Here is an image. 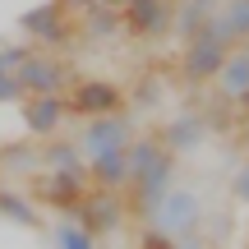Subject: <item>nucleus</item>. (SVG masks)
I'll return each instance as SVG.
<instances>
[{"label":"nucleus","mask_w":249,"mask_h":249,"mask_svg":"<svg viewBox=\"0 0 249 249\" xmlns=\"http://www.w3.org/2000/svg\"><path fill=\"white\" fill-rule=\"evenodd\" d=\"M176 176H180V157H176V152H161L139 180H129V189H124L129 213L139 217V222H152V213L161 208V198L176 189Z\"/></svg>","instance_id":"obj_1"},{"label":"nucleus","mask_w":249,"mask_h":249,"mask_svg":"<svg viewBox=\"0 0 249 249\" xmlns=\"http://www.w3.org/2000/svg\"><path fill=\"white\" fill-rule=\"evenodd\" d=\"M18 28H23V37L37 42L42 51L70 46L74 37H79V23H74V14L60 5V0H42V5L23 9V14H18Z\"/></svg>","instance_id":"obj_2"},{"label":"nucleus","mask_w":249,"mask_h":249,"mask_svg":"<svg viewBox=\"0 0 249 249\" xmlns=\"http://www.w3.org/2000/svg\"><path fill=\"white\" fill-rule=\"evenodd\" d=\"M88 171H37L33 185H28V194H33V203H42L46 213H65L74 217V208L83 203V194H88Z\"/></svg>","instance_id":"obj_3"},{"label":"nucleus","mask_w":249,"mask_h":249,"mask_svg":"<svg viewBox=\"0 0 249 249\" xmlns=\"http://www.w3.org/2000/svg\"><path fill=\"white\" fill-rule=\"evenodd\" d=\"M235 46H226L222 37H213L203 28L198 37H189L185 42V51H180V60H176V74H180V83L185 88H203L208 79H217V70L226 65V55H231Z\"/></svg>","instance_id":"obj_4"},{"label":"nucleus","mask_w":249,"mask_h":249,"mask_svg":"<svg viewBox=\"0 0 249 249\" xmlns=\"http://www.w3.org/2000/svg\"><path fill=\"white\" fill-rule=\"evenodd\" d=\"M65 102H70V116H79V120L116 116V111L129 107L124 88H120V83H111V79H74L70 88H65Z\"/></svg>","instance_id":"obj_5"},{"label":"nucleus","mask_w":249,"mask_h":249,"mask_svg":"<svg viewBox=\"0 0 249 249\" xmlns=\"http://www.w3.org/2000/svg\"><path fill=\"white\" fill-rule=\"evenodd\" d=\"M124 217H129V203H124L120 189H88L83 203L74 208V222H79L88 235H97V240H107L111 231H120Z\"/></svg>","instance_id":"obj_6"},{"label":"nucleus","mask_w":249,"mask_h":249,"mask_svg":"<svg viewBox=\"0 0 249 249\" xmlns=\"http://www.w3.org/2000/svg\"><path fill=\"white\" fill-rule=\"evenodd\" d=\"M152 226H161L176 245L180 240H194V231L203 226V203H198V194L176 185L166 198H161V208L152 213Z\"/></svg>","instance_id":"obj_7"},{"label":"nucleus","mask_w":249,"mask_h":249,"mask_svg":"<svg viewBox=\"0 0 249 249\" xmlns=\"http://www.w3.org/2000/svg\"><path fill=\"white\" fill-rule=\"evenodd\" d=\"M124 37L134 42H157V37L176 33V0H129L120 9Z\"/></svg>","instance_id":"obj_8"},{"label":"nucleus","mask_w":249,"mask_h":249,"mask_svg":"<svg viewBox=\"0 0 249 249\" xmlns=\"http://www.w3.org/2000/svg\"><path fill=\"white\" fill-rule=\"evenodd\" d=\"M134 139V120L129 111H116V116H97V120H83V134H79V148L83 157H111V152H124Z\"/></svg>","instance_id":"obj_9"},{"label":"nucleus","mask_w":249,"mask_h":249,"mask_svg":"<svg viewBox=\"0 0 249 249\" xmlns=\"http://www.w3.org/2000/svg\"><path fill=\"white\" fill-rule=\"evenodd\" d=\"M18 83H23L28 97L33 92H65L74 83V65L51 55V51H28L23 65H18Z\"/></svg>","instance_id":"obj_10"},{"label":"nucleus","mask_w":249,"mask_h":249,"mask_svg":"<svg viewBox=\"0 0 249 249\" xmlns=\"http://www.w3.org/2000/svg\"><path fill=\"white\" fill-rule=\"evenodd\" d=\"M18 116H23L28 139H55L70 120V102H65V92H33L18 102Z\"/></svg>","instance_id":"obj_11"},{"label":"nucleus","mask_w":249,"mask_h":249,"mask_svg":"<svg viewBox=\"0 0 249 249\" xmlns=\"http://www.w3.org/2000/svg\"><path fill=\"white\" fill-rule=\"evenodd\" d=\"M157 139H161V148L176 152V157L194 152L198 143L208 139V120H203V111H176V116H171V120L157 129Z\"/></svg>","instance_id":"obj_12"},{"label":"nucleus","mask_w":249,"mask_h":249,"mask_svg":"<svg viewBox=\"0 0 249 249\" xmlns=\"http://www.w3.org/2000/svg\"><path fill=\"white\" fill-rule=\"evenodd\" d=\"M208 33L222 37L226 46H245L249 42V0H222V9L208 23Z\"/></svg>","instance_id":"obj_13"},{"label":"nucleus","mask_w":249,"mask_h":249,"mask_svg":"<svg viewBox=\"0 0 249 249\" xmlns=\"http://www.w3.org/2000/svg\"><path fill=\"white\" fill-rule=\"evenodd\" d=\"M217 97H226L231 107H240V97L249 92V51L245 46H235L231 55H226V65L217 70Z\"/></svg>","instance_id":"obj_14"},{"label":"nucleus","mask_w":249,"mask_h":249,"mask_svg":"<svg viewBox=\"0 0 249 249\" xmlns=\"http://www.w3.org/2000/svg\"><path fill=\"white\" fill-rule=\"evenodd\" d=\"M42 171V139H14L0 148V176H37Z\"/></svg>","instance_id":"obj_15"},{"label":"nucleus","mask_w":249,"mask_h":249,"mask_svg":"<svg viewBox=\"0 0 249 249\" xmlns=\"http://www.w3.org/2000/svg\"><path fill=\"white\" fill-rule=\"evenodd\" d=\"M42 171H88L79 139H42Z\"/></svg>","instance_id":"obj_16"},{"label":"nucleus","mask_w":249,"mask_h":249,"mask_svg":"<svg viewBox=\"0 0 249 249\" xmlns=\"http://www.w3.org/2000/svg\"><path fill=\"white\" fill-rule=\"evenodd\" d=\"M217 9H222V0H176V33L185 37V42L198 37L217 18Z\"/></svg>","instance_id":"obj_17"},{"label":"nucleus","mask_w":249,"mask_h":249,"mask_svg":"<svg viewBox=\"0 0 249 249\" xmlns=\"http://www.w3.org/2000/svg\"><path fill=\"white\" fill-rule=\"evenodd\" d=\"M79 28H83V37H92V42H111V37H120L124 33V18H120V9L116 5H92V9H83L79 14Z\"/></svg>","instance_id":"obj_18"},{"label":"nucleus","mask_w":249,"mask_h":249,"mask_svg":"<svg viewBox=\"0 0 249 249\" xmlns=\"http://www.w3.org/2000/svg\"><path fill=\"white\" fill-rule=\"evenodd\" d=\"M88 185L92 189H120L129 185V161H124V152H111V157H92L88 161Z\"/></svg>","instance_id":"obj_19"},{"label":"nucleus","mask_w":249,"mask_h":249,"mask_svg":"<svg viewBox=\"0 0 249 249\" xmlns=\"http://www.w3.org/2000/svg\"><path fill=\"white\" fill-rule=\"evenodd\" d=\"M0 217H5V222H14V226H28V231H37V226H42V213H37L33 194L9 189V185H0Z\"/></svg>","instance_id":"obj_20"},{"label":"nucleus","mask_w":249,"mask_h":249,"mask_svg":"<svg viewBox=\"0 0 249 249\" xmlns=\"http://www.w3.org/2000/svg\"><path fill=\"white\" fill-rule=\"evenodd\" d=\"M161 152H166V148H161V139H157V134H134V139H129V148H124V161H129V180H139L143 171H148L152 161L161 157ZM124 189H129V185H124Z\"/></svg>","instance_id":"obj_21"},{"label":"nucleus","mask_w":249,"mask_h":249,"mask_svg":"<svg viewBox=\"0 0 249 249\" xmlns=\"http://www.w3.org/2000/svg\"><path fill=\"white\" fill-rule=\"evenodd\" d=\"M51 245H55V249H97L102 240H97V235H88L74 217H60L55 231H51Z\"/></svg>","instance_id":"obj_22"},{"label":"nucleus","mask_w":249,"mask_h":249,"mask_svg":"<svg viewBox=\"0 0 249 249\" xmlns=\"http://www.w3.org/2000/svg\"><path fill=\"white\" fill-rule=\"evenodd\" d=\"M139 249H180V245L171 240L161 226H152V222H148V226H143V235H139Z\"/></svg>","instance_id":"obj_23"},{"label":"nucleus","mask_w":249,"mask_h":249,"mask_svg":"<svg viewBox=\"0 0 249 249\" xmlns=\"http://www.w3.org/2000/svg\"><path fill=\"white\" fill-rule=\"evenodd\" d=\"M23 55H28V46H0V74H18Z\"/></svg>","instance_id":"obj_24"},{"label":"nucleus","mask_w":249,"mask_h":249,"mask_svg":"<svg viewBox=\"0 0 249 249\" xmlns=\"http://www.w3.org/2000/svg\"><path fill=\"white\" fill-rule=\"evenodd\" d=\"M23 83H18V74H0V102H23Z\"/></svg>","instance_id":"obj_25"},{"label":"nucleus","mask_w":249,"mask_h":249,"mask_svg":"<svg viewBox=\"0 0 249 249\" xmlns=\"http://www.w3.org/2000/svg\"><path fill=\"white\" fill-rule=\"evenodd\" d=\"M231 198L249 208V161H245V166H240V171L231 176Z\"/></svg>","instance_id":"obj_26"},{"label":"nucleus","mask_w":249,"mask_h":249,"mask_svg":"<svg viewBox=\"0 0 249 249\" xmlns=\"http://www.w3.org/2000/svg\"><path fill=\"white\" fill-rule=\"evenodd\" d=\"M70 14H83V9H92V5H102V0H60Z\"/></svg>","instance_id":"obj_27"},{"label":"nucleus","mask_w":249,"mask_h":249,"mask_svg":"<svg viewBox=\"0 0 249 249\" xmlns=\"http://www.w3.org/2000/svg\"><path fill=\"white\" fill-rule=\"evenodd\" d=\"M235 111H240V116H249V92H245V97H240V107H235Z\"/></svg>","instance_id":"obj_28"},{"label":"nucleus","mask_w":249,"mask_h":249,"mask_svg":"<svg viewBox=\"0 0 249 249\" xmlns=\"http://www.w3.org/2000/svg\"><path fill=\"white\" fill-rule=\"evenodd\" d=\"M107 5H116V9H124V5H129V0H107Z\"/></svg>","instance_id":"obj_29"},{"label":"nucleus","mask_w":249,"mask_h":249,"mask_svg":"<svg viewBox=\"0 0 249 249\" xmlns=\"http://www.w3.org/2000/svg\"><path fill=\"white\" fill-rule=\"evenodd\" d=\"M245 51H249V42H245Z\"/></svg>","instance_id":"obj_30"},{"label":"nucleus","mask_w":249,"mask_h":249,"mask_svg":"<svg viewBox=\"0 0 249 249\" xmlns=\"http://www.w3.org/2000/svg\"><path fill=\"white\" fill-rule=\"evenodd\" d=\"M0 185H5V180H0Z\"/></svg>","instance_id":"obj_31"}]
</instances>
